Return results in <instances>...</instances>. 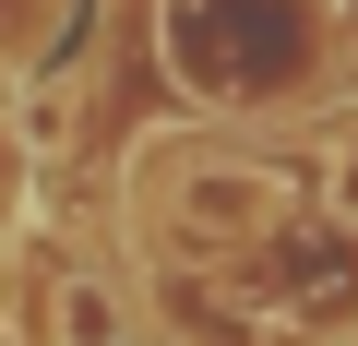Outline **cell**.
Returning a JSON list of instances; mask_svg holds the SVG:
<instances>
[{
	"label": "cell",
	"mask_w": 358,
	"mask_h": 346,
	"mask_svg": "<svg viewBox=\"0 0 358 346\" xmlns=\"http://www.w3.org/2000/svg\"><path fill=\"white\" fill-rule=\"evenodd\" d=\"M167 84L192 108H310L334 84V13L322 0H155Z\"/></svg>",
	"instance_id": "cell-1"
},
{
	"label": "cell",
	"mask_w": 358,
	"mask_h": 346,
	"mask_svg": "<svg viewBox=\"0 0 358 346\" xmlns=\"http://www.w3.org/2000/svg\"><path fill=\"white\" fill-rule=\"evenodd\" d=\"M36 346H143V298L108 263H60L48 310H36Z\"/></svg>",
	"instance_id": "cell-2"
},
{
	"label": "cell",
	"mask_w": 358,
	"mask_h": 346,
	"mask_svg": "<svg viewBox=\"0 0 358 346\" xmlns=\"http://www.w3.org/2000/svg\"><path fill=\"white\" fill-rule=\"evenodd\" d=\"M310 203H322L334 227H358V96L310 131Z\"/></svg>",
	"instance_id": "cell-3"
},
{
	"label": "cell",
	"mask_w": 358,
	"mask_h": 346,
	"mask_svg": "<svg viewBox=\"0 0 358 346\" xmlns=\"http://www.w3.org/2000/svg\"><path fill=\"white\" fill-rule=\"evenodd\" d=\"M60 13H72V0H0V48H13V60H24V36H48Z\"/></svg>",
	"instance_id": "cell-4"
},
{
	"label": "cell",
	"mask_w": 358,
	"mask_h": 346,
	"mask_svg": "<svg viewBox=\"0 0 358 346\" xmlns=\"http://www.w3.org/2000/svg\"><path fill=\"white\" fill-rule=\"evenodd\" d=\"M13 108H24V60L0 48V120H13Z\"/></svg>",
	"instance_id": "cell-5"
}]
</instances>
